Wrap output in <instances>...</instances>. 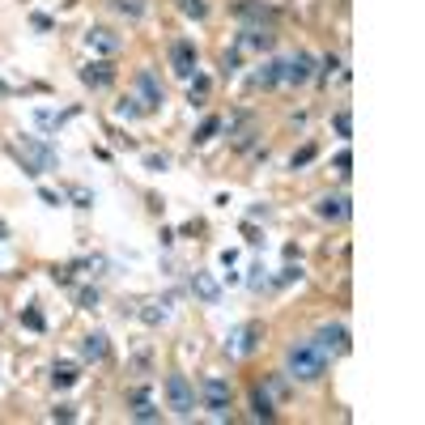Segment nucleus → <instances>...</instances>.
I'll use <instances>...</instances> for the list:
<instances>
[{"mask_svg":"<svg viewBox=\"0 0 425 425\" xmlns=\"http://www.w3.org/2000/svg\"><path fill=\"white\" fill-rule=\"evenodd\" d=\"M200 391H204V408H208L212 417H217V421H226V417H230V383H226V379L208 375Z\"/></svg>","mask_w":425,"mask_h":425,"instance_id":"nucleus-4","label":"nucleus"},{"mask_svg":"<svg viewBox=\"0 0 425 425\" xmlns=\"http://www.w3.org/2000/svg\"><path fill=\"white\" fill-rule=\"evenodd\" d=\"M132 417H136V421H157V417H162V412H157V408L149 404V396H145V400H136V408H132Z\"/></svg>","mask_w":425,"mask_h":425,"instance_id":"nucleus-21","label":"nucleus"},{"mask_svg":"<svg viewBox=\"0 0 425 425\" xmlns=\"http://www.w3.org/2000/svg\"><path fill=\"white\" fill-rule=\"evenodd\" d=\"M259 336H264V324H243L238 332H230L226 349H230L234 357H251V353L259 349Z\"/></svg>","mask_w":425,"mask_h":425,"instance_id":"nucleus-6","label":"nucleus"},{"mask_svg":"<svg viewBox=\"0 0 425 425\" xmlns=\"http://www.w3.org/2000/svg\"><path fill=\"white\" fill-rule=\"evenodd\" d=\"M179 13L192 17V22H204L208 17V5H204V0H179Z\"/></svg>","mask_w":425,"mask_h":425,"instance_id":"nucleus-19","label":"nucleus"},{"mask_svg":"<svg viewBox=\"0 0 425 425\" xmlns=\"http://www.w3.org/2000/svg\"><path fill=\"white\" fill-rule=\"evenodd\" d=\"M171 64H175V73H179V77H192V73H196V43L179 38V43L171 47Z\"/></svg>","mask_w":425,"mask_h":425,"instance_id":"nucleus-10","label":"nucleus"},{"mask_svg":"<svg viewBox=\"0 0 425 425\" xmlns=\"http://www.w3.org/2000/svg\"><path fill=\"white\" fill-rule=\"evenodd\" d=\"M285 375L298 383H319L328 375V357L315 349V340H294L285 349Z\"/></svg>","mask_w":425,"mask_h":425,"instance_id":"nucleus-1","label":"nucleus"},{"mask_svg":"<svg viewBox=\"0 0 425 425\" xmlns=\"http://www.w3.org/2000/svg\"><path fill=\"white\" fill-rule=\"evenodd\" d=\"M217 128H222V120H217V115H212V120H204V124H200V132H196V145L212 141V132H217Z\"/></svg>","mask_w":425,"mask_h":425,"instance_id":"nucleus-24","label":"nucleus"},{"mask_svg":"<svg viewBox=\"0 0 425 425\" xmlns=\"http://www.w3.org/2000/svg\"><path fill=\"white\" fill-rule=\"evenodd\" d=\"M0 238H5V222H0Z\"/></svg>","mask_w":425,"mask_h":425,"instance_id":"nucleus-35","label":"nucleus"},{"mask_svg":"<svg viewBox=\"0 0 425 425\" xmlns=\"http://www.w3.org/2000/svg\"><path fill=\"white\" fill-rule=\"evenodd\" d=\"M51 417H56V421H73L77 412H73V404H60V408H56V412H51Z\"/></svg>","mask_w":425,"mask_h":425,"instance_id":"nucleus-32","label":"nucleus"},{"mask_svg":"<svg viewBox=\"0 0 425 425\" xmlns=\"http://www.w3.org/2000/svg\"><path fill=\"white\" fill-rule=\"evenodd\" d=\"M310 157H315V145H306L302 153H294V171H298V166H306V162H310Z\"/></svg>","mask_w":425,"mask_h":425,"instance_id":"nucleus-30","label":"nucleus"},{"mask_svg":"<svg viewBox=\"0 0 425 425\" xmlns=\"http://www.w3.org/2000/svg\"><path fill=\"white\" fill-rule=\"evenodd\" d=\"M234 13H238L243 22H255V26H268V22H273V13L264 9L259 0H238V9H234Z\"/></svg>","mask_w":425,"mask_h":425,"instance_id":"nucleus-13","label":"nucleus"},{"mask_svg":"<svg viewBox=\"0 0 425 425\" xmlns=\"http://www.w3.org/2000/svg\"><path fill=\"white\" fill-rule=\"evenodd\" d=\"M222 64H226V73H234V69H238V51H226V60H222Z\"/></svg>","mask_w":425,"mask_h":425,"instance_id":"nucleus-34","label":"nucleus"},{"mask_svg":"<svg viewBox=\"0 0 425 425\" xmlns=\"http://www.w3.org/2000/svg\"><path fill=\"white\" fill-rule=\"evenodd\" d=\"M81 81H85L89 89H106V85L115 81V69L106 64V60H94V64H85V69H81Z\"/></svg>","mask_w":425,"mask_h":425,"instance_id":"nucleus-12","label":"nucleus"},{"mask_svg":"<svg viewBox=\"0 0 425 425\" xmlns=\"http://www.w3.org/2000/svg\"><path fill=\"white\" fill-rule=\"evenodd\" d=\"M77 302H81V310H94V306H98V289H81Z\"/></svg>","mask_w":425,"mask_h":425,"instance_id":"nucleus-27","label":"nucleus"},{"mask_svg":"<svg viewBox=\"0 0 425 425\" xmlns=\"http://www.w3.org/2000/svg\"><path fill=\"white\" fill-rule=\"evenodd\" d=\"M115 9L136 22V17H145V0H115Z\"/></svg>","mask_w":425,"mask_h":425,"instance_id":"nucleus-20","label":"nucleus"},{"mask_svg":"<svg viewBox=\"0 0 425 425\" xmlns=\"http://www.w3.org/2000/svg\"><path fill=\"white\" fill-rule=\"evenodd\" d=\"M251 408H255V417H259V421H273V417H277V408H273V396L264 391V387H255V391H251Z\"/></svg>","mask_w":425,"mask_h":425,"instance_id":"nucleus-17","label":"nucleus"},{"mask_svg":"<svg viewBox=\"0 0 425 425\" xmlns=\"http://www.w3.org/2000/svg\"><path fill=\"white\" fill-rule=\"evenodd\" d=\"M115 115H120V120H136V115H141V102H136V98H124V102L115 106Z\"/></svg>","mask_w":425,"mask_h":425,"instance_id":"nucleus-22","label":"nucleus"},{"mask_svg":"<svg viewBox=\"0 0 425 425\" xmlns=\"http://www.w3.org/2000/svg\"><path fill=\"white\" fill-rule=\"evenodd\" d=\"M166 404L175 417H192L196 412V391L187 383V375H166Z\"/></svg>","mask_w":425,"mask_h":425,"instance_id":"nucleus-3","label":"nucleus"},{"mask_svg":"<svg viewBox=\"0 0 425 425\" xmlns=\"http://www.w3.org/2000/svg\"><path fill=\"white\" fill-rule=\"evenodd\" d=\"M310 73H315V60L306 56V51H298V56H289V60L281 64V81H289V85L310 81Z\"/></svg>","mask_w":425,"mask_h":425,"instance_id":"nucleus-9","label":"nucleus"},{"mask_svg":"<svg viewBox=\"0 0 425 425\" xmlns=\"http://www.w3.org/2000/svg\"><path fill=\"white\" fill-rule=\"evenodd\" d=\"M132 89H136V102H141V111H157V106L166 102V94H162V85H157V77L149 73V69H141L136 73V81H132Z\"/></svg>","mask_w":425,"mask_h":425,"instance_id":"nucleus-5","label":"nucleus"},{"mask_svg":"<svg viewBox=\"0 0 425 425\" xmlns=\"http://www.w3.org/2000/svg\"><path fill=\"white\" fill-rule=\"evenodd\" d=\"M22 319H26V324H30V328H34V332H43V315H38V310H26V315H22Z\"/></svg>","mask_w":425,"mask_h":425,"instance_id":"nucleus-31","label":"nucleus"},{"mask_svg":"<svg viewBox=\"0 0 425 425\" xmlns=\"http://www.w3.org/2000/svg\"><path fill=\"white\" fill-rule=\"evenodd\" d=\"M310 340H315V349L324 353L328 361L349 353V328H345V324H319V332H315Z\"/></svg>","mask_w":425,"mask_h":425,"instance_id":"nucleus-2","label":"nucleus"},{"mask_svg":"<svg viewBox=\"0 0 425 425\" xmlns=\"http://www.w3.org/2000/svg\"><path fill=\"white\" fill-rule=\"evenodd\" d=\"M268 396H285V379H281V375H277V379L268 383Z\"/></svg>","mask_w":425,"mask_h":425,"instance_id":"nucleus-33","label":"nucleus"},{"mask_svg":"<svg viewBox=\"0 0 425 425\" xmlns=\"http://www.w3.org/2000/svg\"><path fill=\"white\" fill-rule=\"evenodd\" d=\"M336 175H340V179H349V175H353V153H349V149H340V153H336Z\"/></svg>","mask_w":425,"mask_h":425,"instance_id":"nucleus-25","label":"nucleus"},{"mask_svg":"<svg viewBox=\"0 0 425 425\" xmlns=\"http://www.w3.org/2000/svg\"><path fill=\"white\" fill-rule=\"evenodd\" d=\"M251 81H255L259 89H273V85L281 81V60H264V64H259V73H255Z\"/></svg>","mask_w":425,"mask_h":425,"instance_id":"nucleus-16","label":"nucleus"},{"mask_svg":"<svg viewBox=\"0 0 425 425\" xmlns=\"http://www.w3.org/2000/svg\"><path fill=\"white\" fill-rule=\"evenodd\" d=\"M315 212H319L324 222H349V212H353V208H349V196H340V192L332 196V192H328V196H319Z\"/></svg>","mask_w":425,"mask_h":425,"instance_id":"nucleus-7","label":"nucleus"},{"mask_svg":"<svg viewBox=\"0 0 425 425\" xmlns=\"http://www.w3.org/2000/svg\"><path fill=\"white\" fill-rule=\"evenodd\" d=\"M81 357H85V361H102V357H106V332H89V336L81 340Z\"/></svg>","mask_w":425,"mask_h":425,"instance_id":"nucleus-15","label":"nucleus"},{"mask_svg":"<svg viewBox=\"0 0 425 425\" xmlns=\"http://www.w3.org/2000/svg\"><path fill=\"white\" fill-rule=\"evenodd\" d=\"M85 47L94 51V56H115V51H120L124 43H120V34H115V30H106V26H94V30L85 34Z\"/></svg>","mask_w":425,"mask_h":425,"instance_id":"nucleus-8","label":"nucleus"},{"mask_svg":"<svg viewBox=\"0 0 425 425\" xmlns=\"http://www.w3.org/2000/svg\"><path fill=\"white\" fill-rule=\"evenodd\" d=\"M273 30L268 26H243V34H238V47H247V51H268L273 47Z\"/></svg>","mask_w":425,"mask_h":425,"instance_id":"nucleus-11","label":"nucleus"},{"mask_svg":"<svg viewBox=\"0 0 425 425\" xmlns=\"http://www.w3.org/2000/svg\"><path fill=\"white\" fill-rule=\"evenodd\" d=\"M192 289H196L200 302H217V298H222V285L212 281L208 273H196V277H192Z\"/></svg>","mask_w":425,"mask_h":425,"instance_id":"nucleus-14","label":"nucleus"},{"mask_svg":"<svg viewBox=\"0 0 425 425\" xmlns=\"http://www.w3.org/2000/svg\"><path fill=\"white\" fill-rule=\"evenodd\" d=\"M298 277H302L298 264H285V268H281V285H289V281H298Z\"/></svg>","mask_w":425,"mask_h":425,"instance_id":"nucleus-28","label":"nucleus"},{"mask_svg":"<svg viewBox=\"0 0 425 425\" xmlns=\"http://www.w3.org/2000/svg\"><path fill=\"white\" fill-rule=\"evenodd\" d=\"M51 383H56V387H73V383H77V366L56 361V370H51Z\"/></svg>","mask_w":425,"mask_h":425,"instance_id":"nucleus-18","label":"nucleus"},{"mask_svg":"<svg viewBox=\"0 0 425 425\" xmlns=\"http://www.w3.org/2000/svg\"><path fill=\"white\" fill-rule=\"evenodd\" d=\"M187 94H192V102H200V98H204V94H208V77H196V81H192V89H187Z\"/></svg>","mask_w":425,"mask_h":425,"instance_id":"nucleus-26","label":"nucleus"},{"mask_svg":"<svg viewBox=\"0 0 425 425\" xmlns=\"http://www.w3.org/2000/svg\"><path fill=\"white\" fill-rule=\"evenodd\" d=\"M332 128H336V136H353V120H349V111H336V120H332Z\"/></svg>","mask_w":425,"mask_h":425,"instance_id":"nucleus-23","label":"nucleus"},{"mask_svg":"<svg viewBox=\"0 0 425 425\" xmlns=\"http://www.w3.org/2000/svg\"><path fill=\"white\" fill-rule=\"evenodd\" d=\"M145 315V324H166V310H157V306H149V310H141Z\"/></svg>","mask_w":425,"mask_h":425,"instance_id":"nucleus-29","label":"nucleus"}]
</instances>
